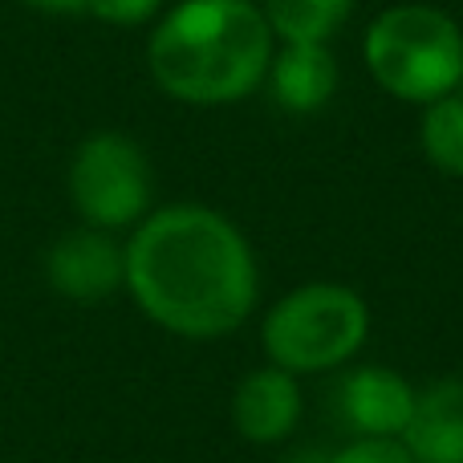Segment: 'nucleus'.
Masks as SVG:
<instances>
[{
  "instance_id": "obj_1",
  "label": "nucleus",
  "mask_w": 463,
  "mask_h": 463,
  "mask_svg": "<svg viewBox=\"0 0 463 463\" xmlns=\"http://www.w3.org/2000/svg\"><path fill=\"white\" fill-rule=\"evenodd\" d=\"M127 293L146 321L184 337H232L260 301V264L240 224L208 203L151 208L127 236Z\"/></svg>"
},
{
  "instance_id": "obj_2",
  "label": "nucleus",
  "mask_w": 463,
  "mask_h": 463,
  "mask_svg": "<svg viewBox=\"0 0 463 463\" xmlns=\"http://www.w3.org/2000/svg\"><path fill=\"white\" fill-rule=\"evenodd\" d=\"M277 37L260 0H175L146 37L151 81L184 106L216 110L252 98L269 78Z\"/></svg>"
},
{
  "instance_id": "obj_3",
  "label": "nucleus",
  "mask_w": 463,
  "mask_h": 463,
  "mask_svg": "<svg viewBox=\"0 0 463 463\" xmlns=\"http://www.w3.org/2000/svg\"><path fill=\"white\" fill-rule=\"evenodd\" d=\"M362 61L383 94L423 110L463 81V29L451 13L423 0L391 5L362 33Z\"/></svg>"
},
{
  "instance_id": "obj_4",
  "label": "nucleus",
  "mask_w": 463,
  "mask_h": 463,
  "mask_svg": "<svg viewBox=\"0 0 463 463\" xmlns=\"http://www.w3.org/2000/svg\"><path fill=\"white\" fill-rule=\"evenodd\" d=\"M370 337V305L358 288L309 280L280 293L260 317V350L269 366L297 378L334 374L362 354Z\"/></svg>"
},
{
  "instance_id": "obj_5",
  "label": "nucleus",
  "mask_w": 463,
  "mask_h": 463,
  "mask_svg": "<svg viewBox=\"0 0 463 463\" xmlns=\"http://www.w3.org/2000/svg\"><path fill=\"white\" fill-rule=\"evenodd\" d=\"M65 192L86 228L130 232L151 216L155 171L146 151L122 130H94L70 155Z\"/></svg>"
},
{
  "instance_id": "obj_6",
  "label": "nucleus",
  "mask_w": 463,
  "mask_h": 463,
  "mask_svg": "<svg viewBox=\"0 0 463 463\" xmlns=\"http://www.w3.org/2000/svg\"><path fill=\"white\" fill-rule=\"evenodd\" d=\"M45 280L73 305H98L127 288V248L114 232L73 228L45 252Z\"/></svg>"
},
{
  "instance_id": "obj_7",
  "label": "nucleus",
  "mask_w": 463,
  "mask_h": 463,
  "mask_svg": "<svg viewBox=\"0 0 463 463\" xmlns=\"http://www.w3.org/2000/svg\"><path fill=\"white\" fill-rule=\"evenodd\" d=\"M334 407L354 439H402L415 411V386L399 370L362 362L342 374Z\"/></svg>"
},
{
  "instance_id": "obj_8",
  "label": "nucleus",
  "mask_w": 463,
  "mask_h": 463,
  "mask_svg": "<svg viewBox=\"0 0 463 463\" xmlns=\"http://www.w3.org/2000/svg\"><path fill=\"white\" fill-rule=\"evenodd\" d=\"M301 415V378L280 366H269V362L248 370L232 391V427H236L240 439L256 443V448H277V443L293 439Z\"/></svg>"
},
{
  "instance_id": "obj_9",
  "label": "nucleus",
  "mask_w": 463,
  "mask_h": 463,
  "mask_svg": "<svg viewBox=\"0 0 463 463\" xmlns=\"http://www.w3.org/2000/svg\"><path fill=\"white\" fill-rule=\"evenodd\" d=\"M402 448L415 463H463V378H439L415 391Z\"/></svg>"
},
{
  "instance_id": "obj_10",
  "label": "nucleus",
  "mask_w": 463,
  "mask_h": 463,
  "mask_svg": "<svg viewBox=\"0 0 463 463\" xmlns=\"http://www.w3.org/2000/svg\"><path fill=\"white\" fill-rule=\"evenodd\" d=\"M337 57L329 45H277L264 86L288 114H317L337 94Z\"/></svg>"
},
{
  "instance_id": "obj_11",
  "label": "nucleus",
  "mask_w": 463,
  "mask_h": 463,
  "mask_svg": "<svg viewBox=\"0 0 463 463\" xmlns=\"http://www.w3.org/2000/svg\"><path fill=\"white\" fill-rule=\"evenodd\" d=\"M358 0H260L277 45H329L345 21L354 16Z\"/></svg>"
},
{
  "instance_id": "obj_12",
  "label": "nucleus",
  "mask_w": 463,
  "mask_h": 463,
  "mask_svg": "<svg viewBox=\"0 0 463 463\" xmlns=\"http://www.w3.org/2000/svg\"><path fill=\"white\" fill-rule=\"evenodd\" d=\"M419 151L427 167L448 179H463V94L435 98L419 110Z\"/></svg>"
},
{
  "instance_id": "obj_13",
  "label": "nucleus",
  "mask_w": 463,
  "mask_h": 463,
  "mask_svg": "<svg viewBox=\"0 0 463 463\" xmlns=\"http://www.w3.org/2000/svg\"><path fill=\"white\" fill-rule=\"evenodd\" d=\"M171 0H86V13L114 29H138V24H155Z\"/></svg>"
},
{
  "instance_id": "obj_14",
  "label": "nucleus",
  "mask_w": 463,
  "mask_h": 463,
  "mask_svg": "<svg viewBox=\"0 0 463 463\" xmlns=\"http://www.w3.org/2000/svg\"><path fill=\"white\" fill-rule=\"evenodd\" d=\"M329 463H415L402 439H350L345 448L329 451Z\"/></svg>"
},
{
  "instance_id": "obj_15",
  "label": "nucleus",
  "mask_w": 463,
  "mask_h": 463,
  "mask_svg": "<svg viewBox=\"0 0 463 463\" xmlns=\"http://www.w3.org/2000/svg\"><path fill=\"white\" fill-rule=\"evenodd\" d=\"M29 8L49 16H73V13H86V0H24Z\"/></svg>"
},
{
  "instance_id": "obj_16",
  "label": "nucleus",
  "mask_w": 463,
  "mask_h": 463,
  "mask_svg": "<svg viewBox=\"0 0 463 463\" xmlns=\"http://www.w3.org/2000/svg\"><path fill=\"white\" fill-rule=\"evenodd\" d=\"M277 463H329V451H321V448H297V451H288V456H280Z\"/></svg>"
},
{
  "instance_id": "obj_17",
  "label": "nucleus",
  "mask_w": 463,
  "mask_h": 463,
  "mask_svg": "<svg viewBox=\"0 0 463 463\" xmlns=\"http://www.w3.org/2000/svg\"><path fill=\"white\" fill-rule=\"evenodd\" d=\"M459 94H463V81H459Z\"/></svg>"
}]
</instances>
